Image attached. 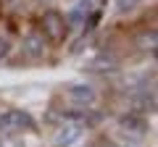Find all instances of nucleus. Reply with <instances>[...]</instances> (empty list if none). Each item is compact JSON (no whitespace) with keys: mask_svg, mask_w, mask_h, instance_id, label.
<instances>
[{"mask_svg":"<svg viewBox=\"0 0 158 147\" xmlns=\"http://www.w3.org/2000/svg\"><path fill=\"white\" fill-rule=\"evenodd\" d=\"M82 134H85V126L77 124V121H71V124H61L58 131H56V137H53V145H56V147H71Z\"/></svg>","mask_w":158,"mask_h":147,"instance_id":"7ed1b4c3","label":"nucleus"},{"mask_svg":"<svg viewBox=\"0 0 158 147\" xmlns=\"http://www.w3.org/2000/svg\"><path fill=\"white\" fill-rule=\"evenodd\" d=\"M137 3L140 0H116V11L118 13H129L132 8H137Z\"/></svg>","mask_w":158,"mask_h":147,"instance_id":"0eeeda50","label":"nucleus"},{"mask_svg":"<svg viewBox=\"0 0 158 147\" xmlns=\"http://www.w3.org/2000/svg\"><path fill=\"white\" fill-rule=\"evenodd\" d=\"M121 126H124V129H129V131H137V134H142V131H145V121H142L140 116H135V113L121 116Z\"/></svg>","mask_w":158,"mask_h":147,"instance_id":"39448f33","label":"nucleus"},{"mask_svg":"<svg viewBox=\"0 0 158 147\" xmlns=\"http://www.w3.org/2000/svg\"><path fill=\"white\" fill-rule=\"evenodd\" d=\"M69 97H71L77 105H90L95 100V89L90 84H71L69 87Z\"/></svg>","mask_w":158,"mask_h":147,"instance_id":"20e7f679","label":"nucleus"},{"mask_svg":"<svg viewBox=\"0 0 158 147\" xmlns=\"http://www.w3.org/2000/svg\"><path fill=\"white\" fill-rule=\"evenodd\" d=\"M8 53H11V42H8V37H3V34H0V61H3Z\"/></svg>","mask_w":158,"mask_h":147,"instance_id":"6e6552de","label":"nucleus"},{"mask_svg":"<svg viewBox=\"0 0 158 147\" xmlns=\"http://www.w3.org/2000/svg\"><path fill=\"white\" fill-rule=\"evenodd\" d=\"M66 32H69V24L58 11H48L45 16H42V34H45L50 42H56V45L63 42L66 40Z\"/></svg>","mask_w":158,"mask_h":147,"instance_id":"f03ea898","label":"nucleus"},{"mask_svg":"<svg viewBox=\"0 0 158 147\" xmlns=\"http://www.w3.org/2000/svg\"><path fill=\"white\" fill-rule=\"evenodd\" d=\"M32 126H34L32 116L24 113V110H8V113L0 116V134H21Z\"/></svg>","mask_w":158,"mask_h":147,"instance_id":"f257e3e1","label":"nucleus"},{"mask_svg":"<svg viewBox=\"0 0 158 147\" xmlns=\"http://www.w3.org/2000/svg\"><path fill=\"white\" fill-rule=\"evenodd\" d=\"M0 147H24V142L19 145L16 134H0Z\"/></svg>","mask_w":158,"mask_h":147,"instance_id":"423d86ee","label":"nucleus"}]
</instances>
